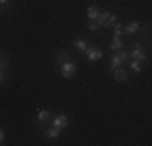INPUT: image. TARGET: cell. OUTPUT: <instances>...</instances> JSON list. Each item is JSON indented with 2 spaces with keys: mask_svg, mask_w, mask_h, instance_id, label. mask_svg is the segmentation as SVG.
Returning a JSON list of instances; mask_svg holds the SVG:
<instances>
[{
  "mask_svg": "<svg viewBox=\"0 0 152 146\" xmlns=\"http://www.w3.org/2000/svg\"><path fill=\"white\" fill-rule=\"evenodd\" d=\"M84 54H86V57H88L89 60H92V62H97L100 57L104 55L102 49H100V47H97V46H91V47H88Z\"/></svg>",
  "mask_w": 152,
  "mask_h": 146,
  "instance_id": "3957f363",
  "label": "cell"
},
{
  "mask_svg": "<svg viewBox=\"0 0 152 146\" xmlns=\"http://www.w3.org/2000/svg\"><path fill=\"white\" fill-rule=\"evenodd\" d=\"M7 2H8V0H0V7H2V5H5Z\"/></svg>",
  "mask_w": 152,
  "mask_h": 146,
  "instance_id": "603a6c76",
  "label": "cell"
},
{
  "mask_svg": "<svg viewBox=\"0 0 152 146\" xmlns=\"http://www.w3.org/2000/svg\"><path fill=\"white\" fill-rule=\"evenodd\" d=\"M110 49L113 50V52H118V50H121V49H123L121 39H115V38H113V41H112V44H110Z\"/></svg>",
  "mask_w": 152,
  "mask_h": 146,
  "instance_id": "5bb4252c",
  "label": "cell"
},
{
  "mask_svg": "<svg viewBox=\"0 0 152 146\" xmlns=\"http://www.w3.org/2000/svg\"><path fill=\"white\" fill-rule=\"evenodd\" d=\"M129 67H131L136 73H139V72H142V62H139V60H136V58H134V60L129 63Z\"/></svg>",
  "mask_w": 152,
  "mask_h": 146,
  "instance_id": "9a60e30c",
  "label": "cell"
},
{
  "mask_svg": "<svg viewBox=\"0 0 152 146\" xmlns=\"http://www.w3.org/2000/svg\"><path fill=\"white\" fill-rule=\"evenodd\" d=\"M75 47L79 50V52L84 54V52H86V49H88V44H86L84 39H76V41H75Z\"/></svg>",
  "mask_w": 152,
  "mask_h": 146,
  "instance_id": "7c38bea8",
  "label": "cell"
},
{
  "mask_svg": "<svg viewBox=\"0 0 152 146\" xmlns=\"http://www.w3.org/2000/svg\"><path fill=\"white\" fill-rule=\"evenodd\" d=\"M121 63H123V62H121V58L118 57V54H113V55H112V60H110V67H108V70H110V72H115Z\"/></svg>",
  "mask_w": 152,
  "mask_h": 146,
  "instance_id": "52a82bcc",
  "label": "cell"
},
{
  "mask_svg": "<svg viewBox=\"0 0 152 146\" xmlns=\"http://www.w3.org/2000/svg\"><path fill=\"white\" fill-rule=\"evenodd\" d=\"M86 28H88L89 31H97V29H99L100 26L97 24V21H89V23L86 24Z\"/></svg>",
  "mask_w": 152,
  "mask_h": 146,
  "instance_id": "ac0fdd59",
  "label": "cell"
},
{
  "mask_svg": "<svg viewBox=\"0 0 152 146\" xmlns=\"http://www.w3.org/2000/svg\"><path fill=\"white\" fill-rule=\"evenodd\" d=\"M7 67V63H5V58L3 57H0V68H5Z\"/></svg>",
  "mask_w": 152,
  "mask_h": 146,
  "instance_id": "ffe728a7",
  "label": "cell"
},
{
  "mask_svg": "<svg viewBox=\"0 0 152 146\" xmlns=\"http://www.w3.org/2000/svg\"><path fill=\"white\" fill-rule=\"evenodd\" d=\"M99 13L100 12H99V8H97L96 5H91L88 8V18H89V20H96V18L99 16Z\"/></svg>",
  "mask_w": 152,
  "mask_h": 146,
  "instance_id": "30bf717a",
  "label": "cell"
},
{
  "mask_svg": "<svg viewBox=\"0 0 152 146\" xmlns=\"http://www.w3.org/2000/svg\"><path fill=\"white\" fill-rule=\"evenodd\" d=\"M60 72H61V75L65 76L66 80H70V78H73L75 76V73H76V65L73 63V62H63V63L60 65Z\"/></svg>",
  "mask_w": 152,
  "mask_h": 146,
  "instance_id": "6da1fadb",
  "label": "cell"
},
{
  "mask_svg": "<svg viewBox=\"0 0 152 146\" xmlns=\"http://www.w3.org/2000/svg\"><path fill=\"white\" fill-rule=\"evenodd\" d=\"M108 15H110V12H100V13H99V16L96 18V20H97V24H99V26H104V24H105Z\"/></svg>",
  "mask_w": 152,
  "mask_h": 146,
  "instance_id": "4fadbf2b",
  "label": "cell"
},
{
  "mask_svg": "<svg viewBox=\"0 0 152 146\" xmlns=\"http://www.w3.org/2000/svg\"><path fill=\"white\" fill-rule=\"evenodd\" d=\"M113 75H115V80H117V81H120V83H123V81H126V80H128V72H126L125 68H121V67H118L117 70L113 72Z\"/></svg>",
  "mask_w": 152,
  "mask_h": 146,
  "instance_id": "5b68a950",
  "label": "cell"
},
{
  "mask_svg": "<svg viewBox=\"0 0 152 146\" xmlns=\"http://www.w3.org/2000/svg\"><path fill=\"white\" fill-rule=\"evenodd\" d=\"M37 120H39V122L50 123V122H52V114H50L49 111H39L37 112Z\"/></svg>",
  "mask_w": 152,
  "mask_h": 146,
  "instance_id": "ba28073f",
  "label": "cell"
},
{
  "mask_svg": "<svg viewBox=\"0 0 152 146\" xmlns=\"http://www.w3.org/2000/svg\"><path fill=\"white\" fill-rule=\"evenodd\" d=\"M137 29H139V23H137V21H131L129 24L123 26V32L129 36V34H134V32L137 31Z\"/></svg>",
  "mask_w": 152,
  "mask_h": 146,
  "instance_id": "8992f818",
  "label": "cell"
},
{
  "mask_svg": "<svg viewBox=\"0 0 152 146\" xmlns=\"http://www.w3.org/2000/svg\"><path fill=\"white\" fill-rule=\"evenodd\" d=\"M60 131H61V128H58V127H49V128L45 130V138H57L60 135Z\"/></svg>",
  "mask_w": 152,
  "mask_h": 146,
  "instance_id": "9c48e42d",
  "label": "cell"
},
{
  "mask_svg": "<svg viewBox=\"0 0 152 146\" xmlns=\"http://www.w3.org/2000/svg\"><path fill=\"white\" fill-rule=\"evenodd\" d=\"M66 60H68V52H66V50H61L58 55H57V63L61 65L63 62H66Z\"/></svg>",
  "mask_w": 152,
  "mask_h": 146,
  "instance_id": "2e32d148",
  "label": "cell"
},
{
  "mask_svg": "<svg viewBox=\"0 0 152 146\" xmlns=\"http://www.w3.org/2000/svg\"><path fill=\"white\" fill-rule=\"evenodd\" d=\"M3 76H5V75H3V72H2V70H0V83H2V81H3Z\"/></svg>",
  "mask_w": 152,
  "mask_h": 146,
  "instance_id": "7402d4cb",
  "label": "cell"
},
{
  "mask_svg": "<svg viewBox=\"0 0 152 146\" xmlns=\"http://www.w3.org/2000/svg\"><path fill=\"white\" fill-rule=\"evenodd\" d=\"M0 145H3V130L0 128Z\"/></svg>",
  "mask_w": 152,
  "mask_h": 146,
  "instance_id": "44dd1931",
  "label": "cell"
},
{
  "mask_svg": "<svg viewBox=\"0 0 152 146\" xmlns=\"http://www.w3.org/2000/svg\"><path fill=\"white\" fill-rule=\"evenodd\" d=\"M112 28H113V38L115 39H120L121 34H123V24L121 23H115Z\"/></svg>",
  "mask_w": 152,
  "mask_h": 146,
  "instance_id": "8fae6325",
  "label": "cell"
},
{
  "mask_svg": "<svg viewBox=\"0 0 152 146\" xmlns=\"http://www.w3.org/2000/svg\"><path fill=\"white\" fill-rule=\"evenodd\" d=\"M128 54H129V57L136 58V60H139V62H144V60H146V54L142 52V47H141V44H137V42L133 44V46H131V50H128Z\"/></svg>",
  "mask_w": 152,
  "mask_h": 146,
  "instance_id": "7a4b0ae2",
  "label": "cell"
},
{
  "mask_svg": "<svg viewBox=\"0 0 152 146\" xmlns=\"http://www.w3.org/2000/svg\"><path fill=\"white\" fill-rule=\"evenodd\" d=\"M52 123H53L55 127H58V128H61V130L66 128V127H68V115L58 114V115L55 117V119H53V122H52Z\"/></svg>",
  "mask_w": 152,
  "mask_h": 146,
  "instance_id": "277c9868",
  "label": "cell"
},
{
  "mask_svg": "<svg viewBox=\"0 0 152 146\" xmlns=\"http://www.w3.org/2000/svg\"><path fill=\"white\" fill-rule=\"evenodd\" d=\"M118 57H120L121 58V62H126V60H128V58H129V54H128V50H118Z\"/></svg>",
  "mask_w": 152,
  "mask_h": 146,
  "instance_id": "d6986e66",
  "label": "cell"
},
{
  "mask_svg": "<svg viewBox=\"0 0 152 146\" xmlns=\"http://www.w3.org/2000/svg\"><path fill=\"white\" fill-rule=\"evenodd\" d=\"M115 23H117V16L110 13V15H108V18H107V21H105V24H104V26H105V28H112Z\"/></svg>",
  "mask_w": 152,
  "mask_h": 146,
  "instance_id": "e0dca14e",
  "label": "cell"
}]
</instances>
